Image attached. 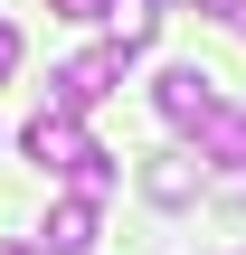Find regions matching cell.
I'll list each match as a JSON object with an SVG mask.
<instances>
[{
    "label": "cell",
    "instance_id": "6da1fadb",
    "mask_svg": "<svg viewBox=\"0 0 246 255\" xmlns=\"http://www.w3.org/2000/svg\"><path fill=\"white\" fill-rule=\"evenodd\" d=\"M19 151H28L38 170L76 180V199H104V189H114V151H104V142H85V123H76V114H57V104H38V114H28Z\"/></svg>",
    "mask_w": 246,
    "mask_h": 255
},
{
    "label": "cell",
    "instance_id": "7a4b0ae2",
    "mask_svg": "<svg viewBox=\"0 0 246 255\" xmlns=\"http://www.w3.org/2000/svg\"><path fill=\"white\" fill-rule=\"evenodd\" d=\"M152 104H161V123H171V132H190V142H199V123L218 114V76H209V66H161V76H152Z\"/></svg>",
    "mask_w": 246,
    "mask_h": 255
},
{
    "label": "cell",
    "instance_id": "3957f363",
    "mask_svg": "<svg viewBox=\"0 0 246 255\" xmlns=\"http://www.w3.org/2000/svg\"><path fill=\"white\" fill-rule=\"evenodd\" d=\"M123 66H133L123 47H85V57L57 66V95H47V104H57V114H85V104H104V95L123 85Z\"/></svg>",
    "mask_w": 246,
    "mask_h": 255
},
{
    "label": "cell",
    "instance_id": "277c9868",
    "mask_svg": "<svg viewBox=\"0 0 246 255\" xmlns=\"http://www.w3.org/2000/svg\"><path fill=\"white\" fill-rule=\"evenodd\" d=\"M199 189H209L199 151H152V161H142V199H152V208H190Z\"/></svg>",
    "mask_w": 246,
    "mask_h": 255
},
{
    "label": "cell",
    "instance_id": "5b68a950",
    "mask_svg": "<svg viewBox=\"0 0 246 255\" xmlns=\"http://www.w3.org/2000/svg\"><path fill=\"white\" fill-rule=\"evenodd\" d=\"M95 237H104V208H95V199H57L47 227H38L47 255H95Z\"/></svg>",
    "mask_w": 246,
    "mask_h": 255
},
{
    "label": "cell",
    "instance_id": "8992f818",
    "mask_svg": "<svg viewBox=\"0 0 246 255\" xmlns=\"http://www.w3.org/2000/svg\"><path fill=\"white\" fill-rule=\"evenodd\" d=\"M152 38H161V9H152V0H114V47H123V57H142Z\"/></svg>",
    "mask_w": 246,
    "mask_h": 255
},
{
    "label": "cell",
    "instance_id": "52a82bcc",
    "mask_svg": "<svg viewBox=\"0 0 246 255\" xmlns=\"http://www.w3.org/2000/svg\"><path fill=\"white\" fill-rule=\"evenodd\" d=\"M199 151H209L218 170H228V161H246V114H228V104H218V114L199 123Z\"/></svg>",
    "mask_w": 246,
    "mask_h": 255
},
{
    "label": "cell",
    "instance_id": "ba28073f",
    "mask_svg": "<svg viewBox=\"0 0 246 255\" xmlns=\"http://www.w3.org/2000/svg\"><path fill=\"white\" fill-rule=\"evenodd\" d=\"M209 189H218V199H228V208H246V161H228V170H218V180H209Z\"/></svg>",
    "mask_w": 246,
    "mask_h": 255
},
{
    "label": "cell",
    "instance_id": "9c48e42d",
    "mask_svg": "<svg viewBox=\"0 0 246 255\" xmlns=\"http://www.w3.org/2000/svg\"><path fill=\"white\" fill-rule=\"evenodd\" d=\"M57 19H114V0H47Z\"/></svg>",
    "mask_w": 246,
    "mask_h": 255
},
{
    "label": "cell",
    "instance_id": "30bf717a",
    "mask_svg": "<svg viewBox=\"0 0 246 255\" xmlns=\"http://www.w3.org/2000/svg\"><path fill=\"white\" fill-rule=\"evenodd\" d=\"M19 76V19H0V85Z\"/></svg>",
    "mask_w": 246,
    "mask_h": 255
},
{
    "label": "cell",
    "instance_id": "8fae6325",
    "mask_svg": "<svg viewBox=\"0 0 246 255\" xmlns=\"http://www.w3.org/2000/svg\"><path fill=\"white\" fill-rule=\"evenodd\" d=\"M199 9H209V19H246V0H199Z\"/></svg>",
    "mask_w": 246,
    "mask_h": 255
},
{
    "label": "cell",
    "instance_id": "7c38bea8",
    "mask_svg": "<svg viewBox=\"0 0 246 255\" xmlns=\"http://www.w3.org/2000/svg\"><path fill=\"white\" fill-rule=\"evenodd\" d=\"M0 255H38V246H19V237H0Z\"/></svg>",
    "mask_w": 246,
    "mask_h": 255
}]
</instances>
